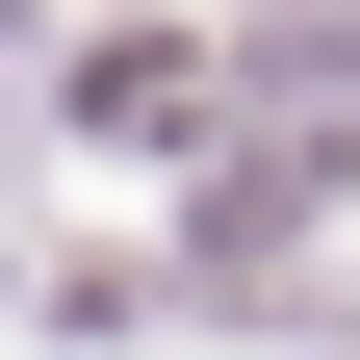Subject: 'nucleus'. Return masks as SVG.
<instances>
[{
	"label": "nucleus",
	"instance_id": "f257e3e1",
	"mask_svg": "<svg viewBox=\"0 0 360 360\" xmlns=\"http://www.w3.org/2000/svg\"><path fill=\"white\" fill-rule=\"evenodd\" d=\"M77 103H103V129H206V52H180V26H103Z\"/></svg>",
	"mask_w": 360,
	"mask_h": 360
}]
</instances>
